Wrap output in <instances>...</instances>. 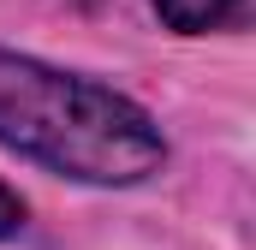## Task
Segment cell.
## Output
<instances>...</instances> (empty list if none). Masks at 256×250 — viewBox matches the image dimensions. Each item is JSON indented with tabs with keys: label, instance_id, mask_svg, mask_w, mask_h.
I'll list each match as a JSON object with an SVG mask.
<instances>
[{
	"label": "cell",
	"instance_id": "obj_1",
	"mask_svg": "<svg viewBox=\"0 0 256 250\" xmlns=\"http://www.w3.org/2000/svg\"><path fill=\"white\" fill-rule=\"evenodd\" d=\"M0 149L102 190L143 185L167 167V137L149 108L12 48H0Z\"/></svg>",
	"mask_w": 256,
	"mask_h": 250
},
{
	"label": "cell",
	"instance_id": "obj_2",
	"mask_svg": "<svg viewBox=\"0 0 256 250\" xmlns=\"http://www.w3.org/2000/svg\"><path fill=\"white\" fill-rule=\"evenodd\" d=\"M238 6L244 0H155V18L167 30H179V36H208L220 24H232Z\"/></svg>",
	"mask_w": 256,
	"mask_h": 250
},
{
	"label": "cell",
	"instance_id": "obj_3",
	"mask_svg": "<svg viewBox=\"0 0 256 250\" xmlns=\"http://www.w3.org/2000/svg\"><path fill=\"white\" fill-rule=\"evenodd\" d=\"M24 220H30L24 196H18V190L0 179V244H6V238H18V232H24Z\"/></svg>",
	"mask_w": 256,
	"mask_h": 250
}]
</instances>
